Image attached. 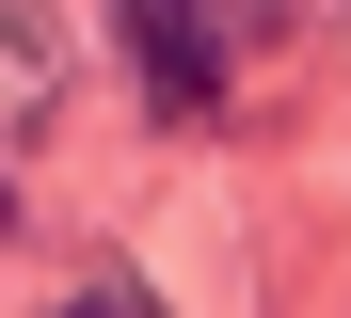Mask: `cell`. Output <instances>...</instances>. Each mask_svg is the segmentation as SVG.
<instances>
[{
  "instance_id": "6da1fadb",
  "label": "cell",
  "mask_w": 351,
  "mask_h": 318,
  "mask_svg": "<svg viewBox=\"0 0 351 318\" xmlns=\"http://www.w3.org/2000/svg\"><path fill=\"white\" fill-rule=\"evenodd\" d=\"M128 32H144V96H160V111H208L223 64H240L223 0H128Z\"/></svg>"
},
{
  "instance_id": "7a4b0ae2",
  "label": "cell",
  "mask_w": 351,
  "mask_h": 318,
  "mask_svg": "<svg viewBox=\"0 0 351 318\" xmlns=\"http://www.w3.org/2000/svg\"><path fill=\"white\" fill-rule=\"evenodd\" d=\"M64 318H160V287H128V271H112V287H80Z\"/></svg>"
}]
</instances>
